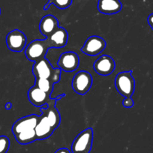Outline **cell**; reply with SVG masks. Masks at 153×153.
<instances>
[{
  "mask_svg": "<svg viewBox=\"0 0 153 153\" xmlns=\"http://www.w3.org/2000/svg\"><path fill=\"white\" fill-rule=\"evenodd\" d=\"M61 71L59 68L53 67L46 58L35 62L32 66V74L35 78L48 79L54 84L60 80Z\"/></svg>",
  "mask_w": 153,
  "mask_h": 153,
  "instance_id": "obj_1",
  "label": "cell"
},
{
  "mask_svg": "<svg viewBox=\"0 0 153 153\" xmlns=\"http://www.w3.org/2000/svg\"><path fill=\"white\" fill-rule=\"evenodd\" d=\"M51 46L48 38L35 39L29 44L25 49V55L29 61L35 62L45 58V55Z\"/></svg>",
  "mask_w": 153,
  "mask_h": 153,
  "instance_id": "obj_2",
  "label": "cell"
},
{
  "mask_svg": "<svg viewBox=\"0 0 153 153\" xmlns=\"http://www.w3.org/2000/svg\"><path fill=\"white\" fill-rule=\"evenodd\" d=\"M115 86L121 95L131 97L135 89V81L132 76V71L119 73L115 78Z\"/></svg>",
  "mask_w": 153,
  "mask_h": 153,
  "instance_id": "obj_3",
  "label": "cell"
},
{
  "mask_svg": "<svg viewBox=\"0 0 153 153\" xmlns=\"http://www.w3.org/2000/svg\"><path fill=\"white\" fill-rule=\"evenodd\" d=\"M93 141V130L87 128L80 132L71 144L72 153H89L92 149Z\"/></svg>",
  "mask_w": 153,
  "mask_h": 153,
  "instance_id": "obj_4",
  "label": "cell"
},
{
  "mask_svg": "<svg viewBox=\"0 0 153 153\" xmlns=\"http://www.w3.org/2000/svg\"><path fill=\"white\" fill-rule=\"evenodd\" d=\"M92 85V76L90 73L86 71H78L72 80L71 86L74 91L79 95H85Z\"/></svg>",
  "mask_w": 153,
  "mask_h": 153,
  "instance_id": "obj_5",
  "label": "cell"
},
{
  "mask_svg": "<svg viewBox=\"0 0 153 153\" xmlns=\"http://www.w3.org/2000/svg\"><path fill=\"white\" fill-rule=\"evenodd\" d=\"M28 98L31 104L37 107H42L45 104H56L57 101L56 98H51V95L35 85L32 86L28 91Z\"/></svg>",
  "mask_w": 153,
  "mask_h": 153,
  "instance_id": "obj_6",
  "label": "cell"
},
{
  "mask_svg": "<svg viewBox=\"0 0 153 153\" xmlns=\"http://www.w3.org/2000/svg\"><path fill=\"white\" fill-rule=\"evenodd\" d=\"M26 36L22 31L14 29L6 36V45L8 49L14 52H21L26 45Z\"/></svg>",
  "mask_w": 153,
  "mask_h": 153,
  "instance_id": "obj_7",
  "label": "cell"
},
{
  "mask_svg": "<svg viewBox=\"0 0 153 153\" xmlns=\"http://www.w3.org/2000/svg\"><path fill=\"white\" fill-rule=\"evenodd\" d=\"M106 48V42L104 38L97 35H92L86 39L80 51L89 56H97Z\"/></svg>",
  "mask_w": 153,
  "mask_h": 153,
  "instance_id": "obj_8",
  "label": "cell"
},
{
  "mask_svg": "<svg viewBox=\"0 0 153 153\" xmlns=\"http://www.w3.org/2000/svg\"><path fill=\"white\" fill-rule=\"evenodd\" d=\"M80 59L78 55L72 51H67L60 55L57 62V65L62 71L72 72L78 68Z\"/></svg>",
  "mask_w": 153,
  "mask_h": 153,
  "instance_id": "obj_9",
  "label": "cell"
},
{
  "mask_svg": "<svg viewBox=\"0 0 153 153\" xmlns=\"http://www.w3.org/2000/svg\"><path fill=\"white\" fill-rule=\"evenodd\" d=\"M38 120H39V116L35 114L26 116L17 120L14 123L11 128L14 136H16L25 131L35 129V126L38 124Z\"/></svg>",
  "mask_w": 153,
  "mask_h": 153,
  "instance_id": "obj_10",
  "label": "cell"
},
{
  "mask_svg": "<svg viewBox=\"0 0 153 153\" xmlns=\"http://www.w3.org/2000/svg\"><path fill=\"white\" fill-rule=\"evenodd\" d=\"M94 70L97 74L102 76H107L113 73L116 68V63L111 56L102 55L97 59L93 65Z\"/></svg>",
  "mask_w": 153,
  "mask_h": 153,
  "instance_id": "obj_11",
  "label": "cell"
},
{
  "mask_svg": "<svg viewBox=\"0 0 153 153\" xmlns=\"http://www.w3.org/2000/svg\"><path fill=\"white\" fill-rule=\"evenodd\" d=\"M55 106L56 104H45L43 107H40V110L42 111L41 115L54 130L57 128L61 122L60 113Z\"/></svg>",
  "mask_w": 153,
  "mask_h": 153,
  "instance_id": "obj_12",
  "label": "cell"
},
{
  "mask_svg": "<svg viewBox=\"0 0 153 153\" xmlns=\"http://www.w3.org/2000/svg\"><path fill=\"white\" fill-rule=\"evenodd\" d=\"M59 27L58 20L53 15L48 14L42 17L39 23V30L46 38L51 36Z\"/></svg>",
  "mask_w": 153,
  "mask_h": 153,
  "instance_id": "obj_13",
  "label": "cell"
},
{
  "mask_svg": "<svg viewBox=\"0 0 153 153\" xmlns=\"http://www.w3.org/2000/svg\"><path fill=\"white\" fill-rule=\"evenodd\" d=\"M47 38L49 41L51 48H62L67 45L68 35L65 29L59 26L58 29Z\"/></svg>",
  "mask_w": 153,
  "mask_h": 153,
  "instance_id": "obj_14",
  "label": "cell"
},
{
  "mask_svg": "<svg viewBox=\"0 0 153 153\" xmlns=\"http://www.w3.org/2000/svg\"><path fill=\"white\" fill-rule=\"evenodd\" d=\"M123 8L120 0H98V9L104 14H114L120 12Z\"/></svg>",
  "mask_w": 153,
  "mask_h": 153,
  "instance_id": "obj_15",
  "label": "cell"
},
{
  "mask_svg": "<svg viewBox=\"0 0 153 153\" xmlns=\"http://www.w3.org/2000/svg\"><path fill=\"white\" fill-rule=\"evenodd\" d=\"M35 131L37 140H42L50 137L55 130L48 124L46 120L41 115L39 116V120L38 122V124L35 126Z\"/></svg>",
  "mask_w": 153,
  "mask_h": 153,
  "instance_id": "obj_16",
  "label": "cell"
},
{
  "mask_svg": "<svg viewBox=\"0 0 153 153\" xmlns=\"http://www.w3.org/2000/svg\"><path fill=\"white\" fill-rule=\"evenodd\" d=\"M14 137H15L16 140L20 144H22V145L31 143L37 140L35 129L25 131L21 132L19 134L14 136Z\"/></svg>",
  "mask_w": 153,
  "mask_h": 153,
  "instance_id": "obj_17",
  "label": "cell"
},
{
  "mask_svg": "<svg viewBox=\"0 0 153 153\" xmlns=\"http://www.w3.org/2000/svg\"><path fill=\"white\" fill-rule=\"evenodd\" d=\"M35 85L50 95H51L53 90L54 83L48 79L35 78Z\"/></svg>",
  "mask_w": 153,
  "mask_h": 153,
  "instance_id": "obj_18",
  "label": "cell"
},
{
  "mask_svg": "<svg viewBox=\"0 0 153 153\" xmlns=\"http://www.w3.org/2000/svg\"><path fill=\"white\" fill-rule=\"evenodd\" d=\"M72 2V0H49L48 3L45 5L44 9L47 10L51 4H53L55 6L60 9H65L68 8Z\"/></svg>",
  "mask_w": 153,
  "mask_h": 153,
  "instance_id": "obj_19",
  "label": "cell"
},
{
  "mask_svg": "<svg viewBox=\"0 0 153 153\" xmlns=\"http://www.w3.org/2000/svg\"><path fill=\"white\" fill-rule=\"evenodd\" d=\"M10 147V140L5 135L0 136V153H6Z\"/></svg>",
  "mask_w": 153,
  "mask_h": 153,
  "instance_id": "obj_20",
  "label": "cell"
},
{
  "mask_svg": "<svg viewBox=\"0 0 153 153\" xmlns=\"http://www.w3.org/2000/svg\"><path fill=\"white\" fill-rule=\"evenodd\" d=\"M134 104V102L131 97H126L123 101V105L126 108H131L133 107Z\"/></svg>",
  "mask_w": 153,
  "mask_h": 153,
  "instance_id": "obj_21",
  "label": "cell"
},
{
  "mask_svg": "<svg viewBox=\"0 0 153 153\" xmlns=\"http://www.w3.org/2000/svg\"><path fill=\"white\" fill-rule=\"evenodd\" d=\"M147 21H148V23L150 26V27H151L153 30V13L149 16L148 18H147Z\"/></svg>",
  "mask_w": 153,
  "mask_h": 153,
  "instance_id": "obj_22",
  "label": "cell"
},
{
  "mask_svg": "<svg viewBox=\"0 0 153 153\" xmlns=\"http://www.w3.org/2000/svg\"><path fill=\"white\" fill-rule=\"evenodd\" d=\"M54 153H71V152L67 148H60L57 149Z\"/></svg>",
  "mask_w": 153,
  "mask_h": 153,
  "instance_id": "obj_23",
  "label": "cell"
},
{
  "mask_svg": "<svg viewBox=\"0 0 153 153\" xmlns=\"http://www.w3.org/2000/svg\"><path fill=\"white\" fill-rule=\"evenodd\" d=\"M12 107V104L11 102H7L5 105V108L6 110H10Z\"/></svg>",
  "mask_w": 153,
  "mask_h": 153,
  "instance_id": "obj_24",
  "label": "cell"
},
{
  "mask_svg": "<svg viewBox=\"0 0 153 153\" xmlns=\"http://www.w3.org/2000/svg\"><path fill=\"white\" fill-rule=\"evenodd\" d=\"M0 14H1V8H0Z\"/></svg>",
  "mask_w": 153,
  "mask_h": 153,
  "instance_id": "obj_25",
  "label": "cell"
}]
</instances>
